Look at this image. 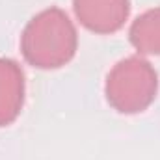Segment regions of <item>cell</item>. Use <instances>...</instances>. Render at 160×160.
Segmentation results:
<instances>
[{
	"instance_id": "obj_3",
	"label": "cell",
	"mask_w": 160,
	"mask_h": 160,
	"mask_svg": "<svg viewBox=\"0 0 160 160\" xmlns=\"http://www.w3.org/2000/svg\"><path fill=\"white\" fill-rule=\"evenodd\" d=\"M75 15L82 26L95 34H114L128 19V0H73Z\"/></svg>"
},
{
	"instance_id": "obj_1",
	"label": "cell",
	"mask_w": 160,
	"mask_h": 160,
	"mask_svg": "<svg viewBox=\"0 0 160 160\" xmlns=\"http://www.w3.org/2000/svg\"><path fill=\"white\" fill-rule=\"evenodd\" d=\"M78 36L73 21L60 8H48L32 17L21 36L24 60L38 69H58L77 52Z\"/></svg>"
},
{
	"instance_id": "obj_4",
	"label": "cell",
	"mask_w": 160,
	"mask_h": 160,
	"mask_svg": "<svg viewBox=\"0 0 160 160\" xmlns=\"http://www.w3.org/2000/svg\"><path fill=\"white\" fill-rule=\"evenodd\" d=\"M24 102V75L15 60L0 58V127L19 118Z\"/></svg>"
},
{
	"instance_id": "obj_5",
	"label": "cell",
	"mask_w": 160,
	"mask_h": 160,
	"mask_svg": "<svg viewBox=\"0 0 160 160\" xmlns=\"http://www.w3.org/2000/svg\"><path fill=\"white\" fill-rule=\"evenodd\" d=\"M128 38L140 54L160 56V8L147 9L130 26Z\"/></svg>"
},
{
	"instance_id": "obj_2",
	"label": "cell",
	"mask_w": 160,
	"mask_h": 160,
	"mask_svg": "<svg viewBox=\"0 0 160 160\" xmlns=\"http://www.w3.org/2000/svg\"><path fill=\"white\" fill-rule=\"evenodd\" d=\"M157 89V71L140 56H130L118 62L108 73L104 86L110 106L121 114L143 112L155 101Z\"/></svg>"
}]
</instances>
